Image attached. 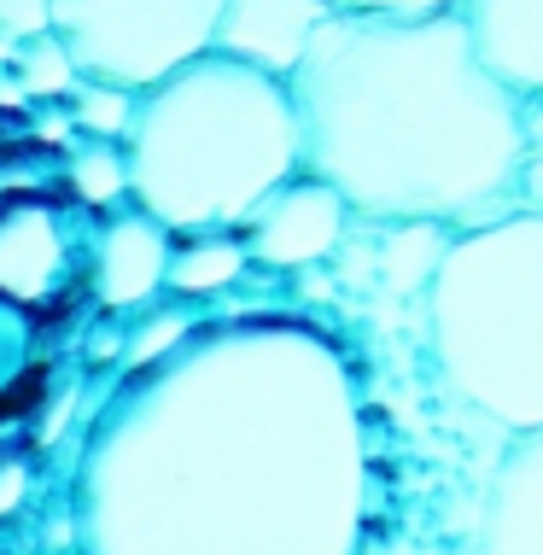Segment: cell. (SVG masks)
Segmentation results:
<instances>
[{
	"mask_svg": "<svg viewBox=\"0 0 543 555\" xmlns=\"http://www.w3.org/2000/svg\"><path fill=\"white\" fill-rule=\"evenodd\" d=\"M105 427L94 555H345L362 462L334 369L286 339L193 345Z\"/></svg>",
	"mask_w": 543,
	"mask_h": 555,
	"instance_id": "obj_1",
	"label": "cell"
},
{
	"mask_svg": "<svg viewBox=\"0 0 543 555\" xmlns=\"http://www.w3.org/2000/svg\"><path fill=\"white\" fill-rule=\"evenodd\" d=\"M305 170L362 222L479 229L520 211L526 94L486 65L462 7H339L298 59Z\"/></svg>",
	"mask_w": 543,
	"mask_h": 555,
	"instance_id": "obj_2",
	"label": "cell"
},
{
	"mask_svg": "<svg viewBox=\"0 0 543 555\" xmlns=\"http://www.w3.org/2000/svg\"><path fill=\"white\" fill-rule=\"evenodd\" d=\"M305 170L293 82L229 53H199L141 94L129 129V205L176 234L246 229L281 182Z\"/></svg>",
	"mask_w": 543,
	"mask_h": 555,
	"instance_id": "obj_3",
	"label": "cell"
},
{
	"mask_svg": "<svg viewBox=\"0 0 543 555\" xmlns=\"http://www.w3.org/2000/svg\"><path fill=\"white\" fill-rule=\"evenodd\" d=\"M421 317L444 386L467 410L508 439L543 427V211L450 234Z\"/></svg>",
	"mask_w": 543,
	"mask_h": 555,
	"instance_id": "obj_4",
	"label": "cell"
},
{
	"mask_svg": "<svg viewBox=\"0 0 543 555\" xmlns=\"http://www.w3.org/2000/svg\"><path fill=\"white\" fill-rule=\"evenodd\" d=\"M222 0H53V36L82 77L146 94L217 48Z\"/></svg>",
	"mask_w": 543,
	"mask_h": 555,
	"instance_id": "obj_5",
	"label": "cell"
},
{
	"mask_svg": "<svg viewBox=\"0 0 543 555\" xmlns=\"http://www.w3.org/2000/svg\"><path fill=\"white\" fill-rule=\"evenodd\" d=\"M351 222H357L351 199H345L327 176L298 170L293 182H281L258 211H251V222L240 234H246V246H251V263H263V269H315L345 246Z\"/></svg>",
	"mask_w": 543,
	"mask_h": 555,
	"instance_id": "obj_6",
	"label": "cell"
},
{
	"mask_svg": "<svg viewBox=\"0 0 543 555\" xmlns=\"http://www.w3.org/2000/svg\"><path fill=\"white\" fill-rule=\"evenodd\" d=\"M334 0H222L217 12V53L246 59L258 70L293 77L310 53L315 29L334 18Z\"/></svg>",
	"mask_w": 543,
	"mask_h": 555,
	"instance_id": "obj_7",
	"label": "cell"
},
{
	"mask_svg": "<svg viewBox=\"0 0 543 555\" xmlns=\"http://www.w3.org/2000/svg\"><path fill=\"white\" fill-rule=\"evenodd\" d=\"M170 234L176 229H164L141 205L105 222L94 251V293L105 310H146L158 293H170V258H176Z\"/></svg>",
	"mask_w": 543,
	"mask_h": 555,
	"instance_id": "obj_8",
	"label": "cell"
},
{
	"mask_svg": "<svg viewBox=\"0 0 543 555\" xmlns=\"http://www.w3.org/2000/svg\"><path fill=\"white\" fill-rule=\"evenodd\" d=\"M479 555H543V427L515 433L496 462Z\"/></svg>",
	"mask_w": 543,
	"mask_h": 555,
	"instance_id": "obj_9",
	"label": "cell"
},
{
	"mask_svg": "<svg viewBox=\"0 0 543 555\" xmlns=\"http://www.w3.org/2000/svg\"><path fill=\"white\" fill-rule=\"evenodd\" d=\"M462 18L474 29L486 65L515 94H543V0H462Z\"/></svg>",
	"mask_w": 543,
	"mask_h": 555,
	"instance_id": "obj_10",
	"label": "cell"
},
{
	"mask_svg": "<svg viewBox=\"0 0 543 555\" xmlns=\"http://www.w3.org/2000/svg\"><path fill=\"white\" fill-rule=\"evenodd\" d=\"M59 263H65V234L48 205H18L0 217V298L29 305V298L53 293Z\"/></svg>",
	"mask_w": 543,
	"mask_h": 555,
	"instance_id": "obj_11",
	"label": "cell"
},
{
	"mask_svg": "<svg viewBox=\"0 0 543 555\" xmlns=\"http://www.w3.org/2000/svg\"><path fill=\"white\" fill-rule=\"evenodd\" d=\"M251 263V246L240 229H205L188 234V246H176L170 258V293L176 298H210V293H229Z\"/></svg>",
	"mask_w": 543,
	"mask_h": 555,
	"instance_id": "obj_12",
	"label": "cell"
},
{
	"mask_svg": "<svg viewBox=\"0 0 543 555\" xmlns=\"http://www.w3.org/2000/svg\"><path fill=\"white\" fill-rule=\"evenodd\" d=\"M65 176H70V188H77L82 205H124L129 193H134L129 141H105V134H88L82 146H70Z\"/></svg>",
	"mask_w": 543,
	"mask_h": 555,
	"instance_id": "obj_13",
	"label": "cell"
},
{
	"mask_svg": "<svg viewBox=\"0 0 543 555\" xmlns=\"http://www.w3.org/2000/svg\"><path fill=\"white\" fill-rule=\"evenodd\" d=\"M134 112H141V94H134V88H117V82H100V77H82L70 88V129H82V134L129 141Z\"/></svg>",
	"mask_w": 543,
	"mask_h": 555,
	"instance_id": "obj_14",
	"label": "cell"
},
{
	"mask_svg": "<svg viewBox=\"0 0 543 555\" xmlns=\"http://www.w3.org/2000/svg\"><path fill=\"white\" fill-rule=\"evenodd\" d=\"M77 82H82V65L70 59V48L53 36V29H41V36H29L18 48V88L24 94L53 100V94H70Z\"/></svg>",
	"mask_w": 543,
	"mask_h": 555,
	"instance_id": "obj_15",
	"label": "cell"
},
{
	"mask_svg": "<svg viewBox=\"0 0 543 555\" xmlns=\"http://www.w3.org/2000/svg\"><path fill=\"white\" fill-rule=\"evenodd\" d=\"M188 327H193L188 310H158V317H146V322L129 334V345H124V369H134V374L153 369L164 351H176V345L188 339Z\"/></svg>",
	"mask_w": 543,
	"mask_h": 555,
	"instance_id": "obj_16",
	"label": "cell"
},
{
	"mask_svg": "<svg viewBox=\"0 0 543 555\" xmlns=\"http://www.w3.org/2000/svg\"><path fill=\"white\" fill-rule=\"evenodd\" d=\"M520 211H543V94L526 100V158H520Z\"/></svg>",
	"mask_w": 543,
	"mask_h": 555,
	"instance_id": "obj_17",
	"label": "cell"
},
{
	"mask_svg": "<svg viewBox=\"0 0 543 555\" xmlns=\"http://www.w3.org/2000/svg\"><path fill=\"white\" fill-rule=\"evenodd\" d=\"M334 7H357V12H444L462 0H334Z\"/></svg>",
	"mask_w": 543,
	"mask_h": 555,
	"instance_id": "obj_18",
	"label": "cell"
},
{
	"mask_svg": "<svg viewBox=\"0 0 543 555\" xmlns=\"http://www.w3.org/2000/svg\"><path fill=\"white\" fill-rule=\"evenodd\" d=\"M24 491H29V468L24 462H0V515H12Z\"/></svg>",
	"mask_w": 543,
	"mask_h": 555,
	"instance_id": "obj_19",
	"label": "cell"
}]
</instances>
